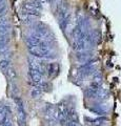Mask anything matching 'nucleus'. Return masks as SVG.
<instances>
[{
    "mask_svg": "<svg viewBox=\"0 0 121 126\" xmlns=\"http://www.w3.org/2000/svg\"><path fill=\"white\" fill-rule=\"evenodd\" d=\"M95 55L92 50H83V52H77L76 54V61L78 63H81V64H85V63L89 62L91 60H93Z\"/></svg>",
    "mask_w": 121,
    "mask_h": 126,
    "instance_id": "obj_4",
    "label": "nucleus"
},
{
    "mask_svg": "<svg viewBox=\"0 0 121 126\" xmlns=\"http://www.w3.org/2000/svg\"><path fill=\"white\" fill-rule=\"evenodd\" d=\"M5 75L7 76V78H9L10 80H12V81L15 80V79H16V77H17L16 72H15V69H14L13 67H12V66H11V67H10V68L5 72Z\"/></svg>",
    "mask_w": 121,
    "mask_h": 126,
    "instance_id": "obj_13",
    "label": "nucleus"
},
{
    "mask_svg": "<svg viewBox=\"0 0 121 126\" xmlns=\"http://www.w3.org/2000/svg\"><path fill=\"white\" fill-rule=\"evenodd\" d=\"M42 94H43V90L41 89V87L39 85H35L34 87L31 89V94H32L33 98H40L42 96Z\"/></svg>",
    "mask_w": 121,
    "mask_h": 126,
    "instance_id": "obj_11",
    "label": "nucleus"
},
{
    "mask_svg": "<svg viewBox=\"0 0 121 126\" xmlns=\"http://www.w3.org/2000/svg\"><path fill=\"white\" fill-rule=\"evenodd\" d=\"M43 1H44V2H53L54 0H43Z\"/></svg>",
    "mask_w": 121,
    "mask_h": 126,
    "instance_id": "obj_17",
    "label": "nucleus"
},
{
    "mask_svg": "<svg viewBox=\"0 0 121 126\" xmlns=\"http://www.w3.org/2000/svg\"><path fill=\"white\" fill-rule=\"evenodd\" d=\"M10 67H11V63H10V60L7 58H3L0 60V69H1L4 74Z\"/></svg>",
    "mask_w": 121,
    "mask_h": 126,
    "instance_id": "obj_12",
    "label": "nucleus"
},
{
    "mask_svg": "<svg viewBox=\"0 0 121 126\" xmlns=\"http://www.w3.org/2000/svg\"><path fill=\"white\" fill-rule=\"evenodd\" d=\"M9 41L10 38H0V54L1 55L9 53Z\"/></svg>",
    "mask_w": 121,
    "mask_h": 126,
    "instance_id": "obj_9",
    "label": "nucleus"
},
{
    "mask_svg": "<svg viewBox=\"0 0 121 126\" xmlns=\"http://www.w3.org/2000/svg\"><path fill=\"white\" fill-rule=\"evenodd\" d=\"M6 5V0H0V7Z\"/></svg>",
    "mask_w": 121,
    "mask_h": 126,
    "instance_id": "obj_16",
    "label": "nucleus"
},
{
    "mask_svg": "<svg viewBox=\"0 0 121 126\" xmlns=\"http://www.w3.org/2000/svg\"><path fill=\"white\" fill-rule=\"evenodd\" d=\"M88 109L91 110L92 112L96 113V115L103 116V115H105V113H107L108 111H110L111 107L107 103H99V104H95L94 106H92V107H89Z\"/></svg>",
    "mask_w": 121,
    "mask_h": 126,
    "instance_id": "obj_5",
    "label": "nucleus"
},
{
    "mask_svg": "<svg viewBox=\"0 0 121 126\" xmlns=\"http://www.w3.org/2000/svg\"><path fill=\"white\" fill-rule=\"evenodd\" d=\"M46 73H48V75L50 77H53L55 76V75H57L58 70H59V66H58L57 63H49L48 65H46Z\"/></svg>",
    "mask_w": 121,
    "mask_h": 126,
    "instance_id": "obj_10",
    "label": "nucleus"
},
{
    "mask_svg": "<svg viewBox=\"0 0 121 126\" xmlns=\"http://www.w3.org/2000/svg\"><path fill=\"white\" fill-rule=\"evenodd\" d=\"M33 34L41 38L42 40L48 42L49 44H53L55 42V36L54 34L49 30V27L42 24V23H35L33 25Z\"/></svg>",
    "mask_w": 121,
    "mask_h": 126,
    "instance_id": "obj_1",
    "label": "nucleus"
},
{
    "mask_svg": "<svg viewBox=\"0 0 121 126\" xmlns=\"http://www.w3.org/2000/svg\"><path fill=\"white\" fill-rule=\"evenodd\" d=\"M15 101V105H16V109H17V119H18V123L20 126H25L26 124V113H25V109L23 106V102L20 98L15 97L14 98Z\"/></svg>",
    "mask_w": 121,
    "mask_h": 126,
    "instance_id": "obj_2",
    "label": "nucleus"
},
{
    "mask_svg": "<svg viewBox=\"0 0 121 126\" xmlns=\"http://www.w3.org/2000/svg\"><path fill=\"white\" fill-rule=\"evenodd\" d=\"M101 87H102V86H101L100 83H95V82H92L91 85H89L88 87L85 89V92H84L85 97L88 98V99H94L95 96L97 94V93L99 92V89Z\"/></svg>",
    "mask_w": 121,
    "mask_h": 126,
    "instance_id": "obj_6",
    "label": "nucleus"
},
{
    "mask_svg": "<svg viewBox=\"0 0 121 126\" xmlns=\"http://www.w3.org/2000/svg\"><path fill=\"white\" fill-rule=\"evenodd\" d=\"M85 121H86L87 126H103L105 123L107 122V119L105 117L100 116L98 118H95V119H87L85 118Z\"/></svg>",
    "mask_w": 121,
    "mask_h": 126,
    "instance_id": "obj_7",
    "label": "nucleus"
},
{
    "mask_svg": "<svg viewBox=\"0 0 121 126\" xmlns=\"http://www.w3.org/2000/svg\"><path fill=\"white\" fill-rule=\"evenodd\" d=\"M64 126H79V124H78L77 122H75V121L69 120V121H68V122H66V123L64 124Z\"/></svg>",
    "mask_w": 121,
    "mask_h": 126,
    "instance_id": "obj_15",
    "label": "nucleus"
},
{
    "mask_svg": "<svg viewBox=\"0 0 121 126\" xmlns=\"http://www.w3.org/2000/svg\"><path fill=\"white\" fill-rule=\"evenodd\" d=\"M6 25H11L9 17H7L6 15L1 16V17H0V26H6Z\"/></svg>",
    "mask_w": 121,
    "mask_h": 126,
    "instance_id": "obj_14",
    "label": "nucleus"
},
{
    "mask_svg": "<svg viewBox=\"0 0 121 126\" xmlns=\"http://www.w3.org/2000/svg\"><path fill=\"white\" fill-rule=\"evenodd\" d=\"M108 97H110V92H108V89L101 87L99 89V92L97 93V94L95 96L94 99L97 100V101H99V102H103V101L106 100Z\"/></svg>",
    "mask_w": 121,
    "mask_h": 126,
    "instance_id": "obj_8",
    "label": "nucleus"
},
{
    "mask_svg": "<svg viewBox=\"0 0 121 126\" xmlns=\"http://www.w3.org/2000/svg\"><path fill=\"white\" fill-rule=\"evenodd\" d=\"M44 118L46 122L50 125H55L58 122V116H57V107L54 105H46L44 108Z\"/></svg>",
    "mask_w": 121,
    "mask_h": 126,
    "instance_id": "obj_3",
    "label": "nucleus"
}]
</instances>
